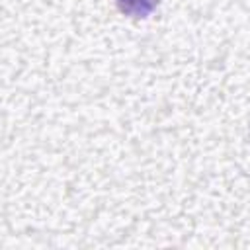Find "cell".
Here are the masks:
<instances>
[{
    "mask_svg": "<svg viewBox=\"0 0 250 250\" xmlns=\"http://www.w3.org/2000/svg\"><path fill=\"white\" fill-rule=\"evenodd\" d=\"M117 8L121 14L135 18V20H145L148 18L160 4V0H115Z\"/></svg>",
    "mask_w": 250,
    "mask_h": 250,
    "instance_id": "1",
    "label": "cell"
}]
</instances>
